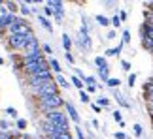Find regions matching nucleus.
<instances>
[{
	"mask_svg": "<svg viewBox=\"0 0 153 139\" xmlns=\"http://www.w3.org/2000/svg\"><path fill=\"white\" fill-rule=\"evenodd\" d=\"M40 60H45V59H44V53H42V51H34V53L23 55V66H27V64H32V62H40Z\"/></svg>",
	"mask_w": 153,
	"mask_h": 139,
	"instance_id": "nucleus-7",
	"label": "nucleus"
},
{
	"mask_svg": "<svg viewBox=\"0 0 153 139\" xmlns=\"http://www.w3.org/2000/svg\"><path fill=\"white\" fill-rule=\"evenodd\" d=\"M6 15H8V10L4 8V2H2V4H0V23L4 21V17H6Z\"/></svg>",
	"mask_w": 153,
	"mask_h": 139,
	"instance_id": "nucleus-33",
	"label": "nucleus"
},
{
	"mask_svg": "<svg viewBox=\"0 0 153 139\" xmlns=\"http://www.w3.org/2000/svg\"><path fill=\"white\" fill-rule=\"evenodd\" d=\"M4 8L8 10V13H13L15 15V11L19 10V4H15V2H4Z\"/></svg>",
	"mask_w": 153,
	"mask_h": 139,
	"instance_id": "nucleus-16",
	"label": "nucleus"
},
{
	"mask_svg": "<svg viewBox=\"0 0 153 139\" xmlns=\"http://www.w3.org/2000/svg\"><path fill=\"white\" fill-rule=\"evenodd\" d=\"M66 60L70 62V64H74V56H72V55H70V53H66Z\"/></svg>",
	"mask_w": 153,
	"mask_h": 139,
	"instance_id": "nucleus-43",
	"label": "nucleus"
},
{
	"mask_svg": "<svg viewBox=\"0 0 153 139\" xmlns=\"http://www.w3.org/2000/svg\"><path fill=\"white\" fill-rule=\"evenodd\" d=\"M53 81L57 83V86H62V89H68V86H70V85L66 83V79H64V75H62V73H57Z\"/></svg>",
	"mask_w": 153,
	"mask_h": 139,
	"instance_id": "nucleus-12",
	"label": "nucleus"
},
{
	"mask_svg": "<svg viewBox=\"0 0 153 139\" xmlns=\"http://www.w3.org/2000/svg\"><path fill=\"white\" fill-rule=\"evenodd\" d=\"M111 117H114V120H115V122H117V124H119V122H121V120H123V117H121V111H119V109H115V111H114V113H111Z\"/></svg>",
	"mask_w": 153,
	"mask_h": 139,
	"instance_id": "nucleus-32",
	"label": "nucleus"
},
{
	"mask_svg": "<svg viewBox=\"0 0 153 139\" xmlns=\"http://www.w3.org/2000/svg\"><path fill=\"white\" fill-rule=\"evenodd\" d=\"M45 6H49V8L53 10V13H62V10H64V8H62L64 4H62V2H59V0H49V2L45 4Z\"/></svg>",
	"mask_w": 153,
	"mask_h": 139,
	"instance_id": "nucleus-10",
	"label": "nucleus"
},
{
	"mask_svg": "<svg viewBox=\"0 0 153 139\" xmlns=\"http://www.w3.org/2000/svg\"><path fill=\"white\" fill-rule=\"evenodd\" d=\"M6 115L11 119H19V115H17V109L15 107H6Z\"/></svg>",
	"mask_w": 153,
	"mask_h": 139,
	"instance_id": "nucleus-23",
	"label": "nucleus"
},
{
	"mask_svg": "<svg viewBox=\"0 0 153 139\" xmlns=\"http://www.w3.org/2000/svg\"><path fill=\"white\" fill-rule=\"evenodd\" d=\"M19 10H21V13L25 15V17L30 15V4H28V2H21L19 4Z\"/></svg>",
	"mask_w": 153,
	"mask_h": 139,
	"instance_id": "nucleus-17",
	"label": "nucleus"
},
{
	"mask_svg": "<svg viewBox=\"0 0 153 139\" xmlns=\"http://www.w3.org/2000/svg\"><path fill=\"white\" fill-rule=\"evenodd\" d=\"M62 105H64V98L61 94L48 96V98H40V107H42L45 113H48V111H55V109H61Z\"/></svg>",
	"mask_w": 153,
	"mask_h": 139,
	"instance_id": "nucleus-2",
	"label": "nucleus"
},
{
	"mask_svg": "<svg viewBox=\"0 0 153 139\" xmlns=\"http://www.w3.org/2000/svg\"><path fill=\"white\" fill-rule=\"evenodd\" d=\"M76 135H78V139H85V135H83V132H81V128H79V126H76Z\"/></svg>",
	"mask_w": 153,
	"mask_h": 139,
	"instance_id": "nucleus-37",
	"label": "nucleus"
},
{
	"mask_svg": "<svg viewBox=\"0 0 153 139\" xmlns=\"http://www.w3.org/2000/svg\"><path fill=\"white\" fill-rule=\"evenodd\" d=\"M10 134H4V132H0V139H8Z\"/></svg>",
	"mask_w": 153,
	"mask_h": 139,
	"instance_id": "nucleus-47",
	"label": "nucleus"
},
{
	"mask_svg": "<svg viewBox=\"0 0 153 139\" xmlns=\"http://www.w3.org/2000/svg\"><path fill=\"white\" fill-rule=\"evenodd\" d=\"M23 70H25L28 75H36V73H40V72L49 70V66H48V60H40V62H32V64L23 66Z\"/></svg>",
	"mask_w": 153,
	"mask_h": 139,
	"instance_id": "nucleus-6",
	"label": "nucleus"
},
{
	"mask_svg": "<svg viewBox=\"0 0 153 139\" xmlns=\"http://www.w3.org/2000/svg\"><path fill=\"white\" fill-rule=\"evenodd\" d=\"M28 34H32L30 25H28L25 19H19V17H17L15 23L8 28V36H28Z\"/></svg>",
	"mask_w": 153,
	"mask_h": 139,
	"instance_id": "nucleus-1",
	"label": "nucleus"
},
{
	"mask_svg": "<svg viewBox=\"0 0 153 139\" xmlns=\"http://www.w3.org/2000/svg\"><path fill=\"white\" fill-rule=\"evenodd\" d=\"M38 21H40V25H42L48 32H53V26H51V23H49L48 17H44V15H40V13H38Z\"/></svg>",
	"mask_w": 153,
	"mask_h": 139,
	"instance_id": "nucleus-11",
	"label": "nucleus"
},
{
	"mask_svg": "<svg viewBox=\"0 0 153 139\" xmlns=\"http://www.w3.org/2000/svg\"><path fill=\"white\" fill-rule=\"evenodd\" d=\"M106 85H108V86H110V89H117V86H119V85H121V81H119V79H117V77H110L108 81H106Z\"/></svg>",
	"mask_w": 153,
	"mask_h": 139,
	"instance_id": "nucleus-18",
	"label": "nucleus"
},
{
	"mask_svg": "<svg viewBox=\"0 0 153 139\" xmlns=\"http://www.w3.org/2000/svg\"><path fill=\"white\" fill-rule=\"evenodd\" d=\"M121 66H123V70H125V72H131V64H128L127 60H121Z\"/></svg>",
	"mask_w": 153,
	"mask_h": 139,
	"instance_id": "nucleus-38",
	"label": "nucleus"
},
{
	"mask_svg": "<svg viewBox=\"0 0 153 139\" xmlns=\"http://www.w3.org/2000/svg\"><path fill=\"white\" fill-rule=\"evenodd\" d=\"M64 107H66V113L70 115V119H72V122L76 124V126H78L79 124V115H78V111H76V107L72 105V103H70V102H64Z\"/></svg>",
	"mask_w": 153,
	"mask_h": 139,
	"instance_id": "nucleus-8",
	"label": "nucleus"
},
{
	"mask_svg": "<svg viewBox=\"0 0 153 139\" xmlns=\"http://www.w3.org/2000/svg\"><path fill=\"white\" fill-rule=\"evenodd\" d=\"M115 98H117V102H119L123 107H131V103H128V102L125 100V98H123V96L119 94V92H115Z\"/></svg>",
	"mask_w": 153,
	"mask_h": 139,
	"instance_id": "nucleus-26",
	"label": "nucleus"
},
{
	"mask_svg": "<svg viewBox=\"0 0 153 139\" xmlns=\"http://www.w3.org/2000/svg\"><path fill=\"white\" fill-rule=\"evenodd\" d=\"M15 126H17V130H21V132H23V130L27 128V120H25V119H17Z\"/></svg>",
	"mask_w": 153,
	"mask_h": 139,
	"instance_id": "nucleus-28",
	"label": "nucleus"
},
{
	"mask_svg": "<svg viewBox=\"0 0 153 139\" xmlns=\"http://www.w3.org/2000/svg\"><path fill=\"white\" fill-rule=\"evenodd\" d=\"M149 117H151V120H153V107H149Z\"/></svg>",
	"mask_w": 153,
	"mask_h": 139,
	"instance_id": "nucleus-49",
	"label": "nucleus"
},
{
	"mask_svg": "<svg viewBox=\"0 0 153 139\" xmlns=\"http://www.w3.org/2000/svg\"><path fill=\"white\" fill-rule=\"evenodd\" d=\"M95 64L98 66V70H100V68H106V66H108V62H106V56H97V59H95Z\"/></svg>",
	"mask_w": 153,
	"mask_h": 139,
	"instance_id": "nucleus-21",
	"label": "nucleus"
},
{
	"mask_svg": "<svg viewBox=\"0 0 153 139\" xmlns=\"http://www.w3.org/2000/svg\"><path fill=\"white\" fill-rule=\"evenodd\" d=\"M144 32H146L144 38H148L149 42L153 43V26H151V25H146V26H144Z\"/></svg>",
	"mask_w": 153,
	"mask_h": 139,
	"instance_id": "nucleus-19",
	"label": "nucleus"
},
{
	"mask_svg": "<svg viewBox=\"0 0 153 139\" xmlns=\"http://www.w3.org/2000/svg\"><path fill=\"white\" fill-rule=\"evenodd\" d=\"M119 19L121 21H127V13H125V11H121V13H119Z\"/></svg>",
	"mask_w": 153,
	"mask_h": 139,
	"instance_id": "nucleus-45",
	"label": "nucleus"
},
{
	"mask_svg": "<svg viewBox=\"0 0 153 139\" xmlns=\"http://www.w3.org/2000/svg\"><path fill=\"white\" fill-rule=\"evenodd\" d=\"M36 94L40 96V98H48V96H57L59 94V86H57V83L55 81H45V83L40 86V89H36L34 90Z\"/></svg>",
	"mask_w": 153,
	"mask_h": 139,
	"instance_id": "nucleus-5",
	"label": "nucleus"
},
{
	"mask_svg": "<svg viewBox=\"0 0 153 139\" xmlns=\"http://www.w3.org/2000/svg\"><path fill=\"white\" fill-rule=\"evenodd\" d=\"M131 42V32L128 30H123V38H121V43L125 45V43H128Z\"/></svg>",
	"mask_w": 153,
	"mask_h": 139,
	"instance_id": "nucleus-31",
	"label": "nucleus"
},
{
	"mask_svg": "<svg viewBox=\"0 0 153 139\" xmlns=\"http://www.w3.org/2000/svg\"><path fill=\"white\" fill-rule=\"evenodd\" d=\"M110 25H114L115 28H119V26H121V19H119V15H114V17H111V19H110Z\"/></svg>",
	"mask_w": 153,
	"mask_h": 139,
	"instance_id": "nucleus-29",
	"label": "nucleus"
},
{
	"mask_svg": "<svg viewBox=\"0 0 153 139\" xmlns=\"http://www.w3.org/2000/svg\"><path fill=\"white\" fill-rule=\"evenodd\" d=\"M142 45H144V47H146V49H149V51H153V43L149 42V40H148V38H144V40H142Z\"/></svg>",
	"mask_w": 153,
	"mask_h": 139,
	"instance_id": "nucleus-35",
	"label": "nucleus"
},
{
	"mask_svg": "<svg viewBox=\"0 0 153 139\" xmlns=\"http://www.w3.org/2000/svg\"><path fill=\"white\" fill-rule=\"evenodd\" d=\"M115 139H127V135L123 132H115Z\"/></svg>",
	"mask_w": 153,
	"mask_h": 139,
	"instance_id": "nucleus-41",
	"label": "nucleus"
},
{
	"mask_svg": "<svg viewBox=\"0 0 153 139\" xmlns=\"http://www.w3.org/2000/svg\"><path fill=\"white\" fill-rule=\"evenodd\" d=\"M97 23L100 26H110V19H108V17H104V15H97Z\"/></svg>",
	"mask_w": 153,
	"mask_h": 139,
	"instance_id": "nucleus-20",
	"label": "nucleus"
},
{
	"mask_svg": "<svg viewBox=\"0 0 153 139\" xmlns=\"http://www.w3.org/2000/svg\"><path fill=\"white\" fill-rule=\"evenodd\" d=\"M49 139H72V134H70V132H66V134H57Z\"/></svg>",
	"mask_w": 153,
	"mask_h": 139,
	"instance_id": "nucleus-30",
	"label": "nucleus"
},
{
	"mask_svg": "<svg viewBox=\"0 0 153 139\" xmlns=\"http://www.w3.org/2000/svg\"><path fill=\"white\" fill-rule=\"evenodd\" d=\"M32 38H36V36H34V32L28 34V36H8V45L13 51H23Z\"/></svg>",
	"mask_w": 153,
	"mask_h": 139,
	"instance_id": "nucleus-4",
	"label": "nucleus"
},
{
	"mask_svg": "<svg viewBox=\"0 0 153 139\" xmlns=\"http://www.w3.org/2000/svg\"><path fill=\"white\" fill-rule=\"evenodd\" d=\"M98 73H100V77H102L104 81H108V79H110V66L100 68V70H98Z\"/></svg>",
	"mask_w": 153,
	"mask_h": 139,
	"instance_id": "nucleus-22",
	"label": "nucleus"
},
{
	"mask_svg": "<svg viewBox=\"0 0 153 139\" xmlns=\"http://www.w3.org/2000/svg\"><path fill=\"white\" fill-rule=\"evenodd\" d=\"M23 51H25L23 55H28V53H34V51H40V43H38V38H32L30 42L27 43V47L23 49Z\"/></svg>",
	"mask_w": 153,
	"mask_h": 139,
	"instance_id": "nucleus-9",
	"label": "nucleus"
},
{
	"mask_svg": "<svg viewBox=\"0 0 153 139\" xmlns=\"http://www.w3.org/2000/svg\"><path fill=\"white\" fill-rule=\"evenodd\" d=\"M97 90V86H87V94H89V92H95Z\"/></svg>",
	"mask_w": 153,
	"mask_h": 139,
	"instance_id": "nucleus-48",
	"label": "nucleus"
},
{
	"mask_svg": "<svg viewBox=\"0 0 153 139\" xmlns=\"http://www.w3.org/2000/svg\"><path fill=\"white\" fill-rule=\"evenodd\" d=\"M62 47L66 53H70V49H72V40H70L68 34H62Z\"/></svg>",
	"mask_w": 153,
	"mask_h": 139,
	"instance_id": "nucleus-13",
	"label": "nucleus"
},
{
	"mask_svg": "<svg viewBox=\"0 0 153 139\" xmlns=\"http://www.w3.org/2000/svg\"><path fill=\"white\" fill-rule=\"evenodd\" d=\"M121 49H123V43H119L117 47H111V49H108V51H106V56H119Z\"/></svg>",
	"mask_w": 153,
	"mask_h": 139,
	"instance_id": "nucleus-15",
	"label": "nucleus"
},
{
	"mask_svg": "<svg viewBox=\"0 0 153 139\" xmlns=\"http://www.w3.org/2000/svg\"><path fill=\"white\" fill-rule=\"evenodd\" d=\"M13 139H28L27 135H19V137H13Z\"/></svg>",
	"mask_w": 153,
	"mask_h": 139,
	"instance_id": "nucleus-50",
	"label": "nucleus"
},
{
	"mask_svg": "<svg viewBox=\"0 0 153 139\" xmlns=\"http://www.w3.org/2000/svg\"><path fill=\"white\" fill-rule=\"evenodd\" d=\"M106 40H115V32L111 30V32H108V36H106Z\"/></svg>",
	"mask_w": 153,
	"mask_h": 139,
	"instance_id": "nucleus-42",
	"label": "nucleus"
},
{
	"mask_svg": "<svg viewBox=\"0 0 153 139\" xmlns=\"http://www.w3.org/2000/svg\"><path fill=\"white\" fill-rule=\"evenodd\" d=\"M44 13H45V15H53V10L49 8V6H45V8H44ZM45 15H44V17H45Z\"/></svg>",
	"mask_w": 153,
	"mask_h": 139,
	"instance_id": "nucleus-40",
	"label": "nucleus"
},
{
	"mask_svg": "<svg viewBox=\"0 0 153 139\" xmlns=\"http://www.w3.org/2000/svg\"><path fill=\"white\" fill-rule=\"evenodd\" d=\"M8 139H13V135H11V134H10V137H8Z\"/></svg>",
	"mask_w": 153,
	"mask_h": 139,
	"instance_id": "nucleus-52",
	"label": "nucleus"
},
{
	"mask_svg": "<svg viewBox=\"0 0 153 139\" xmlns=\"http://www.w3.org/2000/svg\"><path fill=\"white\" fill-rule=\"evenodd\" d=\"M72 83H74V86H76V89H79V90H83V81H81V79H78V77H76V75H72Z\"/></svg>",
	"mask_w": 153,
	"mask_h": 139,
	"instance_id": "nucleus-24",
	"label": "nucleus"
},
{
	"mask_svg": "<svg viewBox=\"0 0 153 139\" xmlns=\"http://www.w3.org/2000/svg\"><path fill=\"white\" fill-rule=\"evenodd\" d=\"M45 122H49L51 126H68V119L66 113H62L61 109H55V111L45 113Z\"/></svg>",
	"mask_w": 153,
	"mask_h": 139,
	"instance_id": "nucleus-3",
	"label": "nucleus"
},
{
	"mask_svg": "<svg viewBox=\"0 0 153 139\" xmlns=\"http://www.w3.org/2000/svg\"><path fill=\"white\" fill-rule=\"evenodd\" d=\"M127 83H128V86H132L134 83H136V73H128V79H127Z\"/></svg>",
	"mask_w": 153,
	"mask_h": 139,
	"instance_id": "nucleus-34",
	"label": "nucleus"
},
{
	"mask_svg": "<svg viewBox=\"0 0 153 139\" xmlns=\"http://www.w3.org/2000/svg\"><path fill=\"white\" fill-rule=\"evenodd\" d=\"M0 64H4V59H2V56H0Z\"/></svg>",
	"mask_w": 153,
	"mask_h": 139,
	"instance_id": "nucleus-51",
	"label": "nucleus"
},
{
	"mask_svg": "<svg viewBox=\"0 0 153 139\" xmlns=\"http://www.w3.org/2000/svg\"><path fill=\"white\" fill-rule=\"evenodd\" d=\"M134 134H136V137H142L144 130H142V126H140V124H134Z\"/></svg>",
	"mask_w": 153,
	"mask_h": 139,
	"instance_id": "nucleus-36",
	"label": "nucleus"
},
{
	"mask_svg": "<svg viewBox=\"0 0 153 139\" xmlns=\"http://www.w3.org/2000/svg\"><path fill=\"white\" fill-rule=\"evenodd\" d=\"M42 49H44V51H45V53H48V55H51V53H53L51 45H48V43H44V45H42Z\"/></svg>",
	"mask_w": 153,
	"mask_h": 139,
	"instance_id": "nucleus-39",
	"label": "nucleus"
},
{
	"mask_svg": "<svg viewBox=\"0 0 153 139\" xmlns=\"http://www.w3.org/2000/svg\"><path fill=\"white\" fill-rule=\"evenodd\" d=\"M53 17H55L57 21H62V13H53Z\"/></svg>",
	"mask_w": 153,
	"mask_h": 139,
	"instance_id": "nucleus-46",
	"label": "nucleus"
},
{
	"mask_svg": "<svg viewBox=\"0 0 153 139\" xmlns=\"http://www.w3.org/2000/svg\"><path fill=\"white\" fill-rule=\"evenodd\" d=\"M91 107H93V111H95V113H100V107H98V105H97V103H93V105H91Z\"/></svg>",
	"mask_w": 153,
	"mask_h": 139,
	"instance_id": "nucleus-44",
	"label": "nucleus"
},
{
	"mask_svg": "<svg viewBox=\"0 0 153 139\" xmlns=\"http://www.w3.org/2000/svg\"><path fill=\"white\" fill-rule=\"evenodd\" d=\"M79 100L83 102V103H89V102H91V96L87 94L85 90H79Z\"/></svg>",
	"mask_w": 153,
	"mask_h": 139,
	"instance_id": "nucleus-27",
	"label": "nucleus"
},
{
	"mask_svg": "<svg viewBox=\"0 0 153 139\" xmlns=\"http://www.w3.org/2000/svg\"><path fill=\"white\" fill-rule=\"evenodd\" d=\"M97 105L100 107V109L102 107H108L110 105V100H108V98H104V96H100V98H98V102H97Z\"/></svg>",
	"mask_w": 153,
	"mask_h": 139,
	"instance_id": "nucleus-25",
	"label": "nucleus"
},
{
	"mask_svg": "<svg viewBox=\"0 0 153 139\" xmlns=\"http://www.w3.org/2000/svg\"><path fill=\"white\" fill-rule=\"evenodd\" d=\"M48 66H49V72H51V70H55V73H61V64H59V62L55 60V59H49L48 60Z\"/></svg>",
	"mask_w": 153,
	"mask_h": 139,
	"instance_id": "nucleus-14",
	"label": "nucleus"
}]
</instances>
